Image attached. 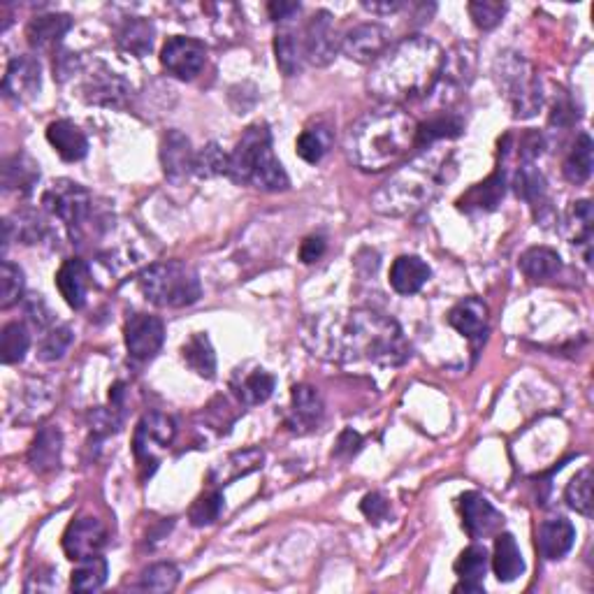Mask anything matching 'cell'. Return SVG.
<instances>
[{
    "label": "cell",
    "instance_id": "cell-60",
    "mask_svg": "<svg viewBox=\"0 0 594 594\" xmlns=\"http://www.w3.org/2000/svg\"><path fill=\"white\" fill-rule=\"evenodd\" d=\"M79 70V59L77 54H70V52H59L54 59V77L59 79V82H65V79L75 75Z\"/></svg>",
    "mask_w": 594,
    "mask_h": 594
},
{
    "label": "cell",
    "instance_id": "cell-14",
    "mask_svg": "<svg viewBox=\"0 0 594 594\" xmlns=\"http://www.w3.org/2000/svg\"><path fill=\"white\" fill-rule=\"evenodd\" d=\"M82 98L96 107H126L128 100L133 98V86L117 72L105 68V65H98L84 79Z\"/></svg>",
    "mask_w": 594,
    "mask_h": 594
},
{
    "label": "cell",
    "instance_id": "cell-31",
    "mask_svg": "<svg viewBox=\"0 0 594 594\" xmlns=\"http://www.w3.org/2000/svg\"><path fill=\"white\" fill-rule=\"evenodd\" d=\"M492 571L499 583H513L525 574V560L520 553L513 534L502 532L495 539V553H492Z\"/></svg>",
    "mask_w": 594,
    "mask_h": 594
},
{
    "label": "cell",
    "instance_id": "cell-10",
    "mask_svg": "<svg viewBox=\"0 0 594 594\" xmlns=\"http://www.w3.org/2000/svg\"><path fill=\"white\" fill-rule=\"evenodd\" d=\"M177 437V423L170 416L161 414V411H151V414L142 416L140 423L135 427L133 437V453L140 465H156L158 453H163L165 448L172 446V441Z\"/></svg>",
    "mask_w": 594,
    "mask_h": 594
},
{
    "label": "cell",
    "instance_id": "cell-27",
    "mask_svg": "<svg viewBox=\"0 0 594 594\" xmlns=\"http://www.w3.org/2000/svg\"><path fill=\"white\" fill-rule=\"evenodd\" d=\"M156 40V28L149 19L142 17H126L117 28V42L123 52L144 59L151 54Z\"/></svg>",
    "mask_w": 594,
    "mask_h": 594
},
{
    "label": "cell",
    "instance_id": "cell-49",
    "mask_svg": "<svg viewBox=\"0 0 594 594\" xmlns=\"http://www.w3.org/2000/svg\"><path fill=\"white\" fill-rule=\"evenodd\" d=\"M228 170V154H223V149L216 142H209L207 147H202L200 154H195V175L202 179H212L219 175H226Z\"/></svg>",
    "mask_w": 594,
    "mask_h": 594
},
{
    "label": "cell",
    "instance_id": "cell-38",
    "mask_svg": "<svg viewBox=\"0 0 594 594\" xmlns=\"http://www.w3.org/2000/svg\"><path fill=\"white\" fill-rule=\"evenodd\" d=\"M181 356L202 379H214L216 376V353L205 332H195L188 337V342L181 346Z\"/></svg>",
    "mask_w": 594,
    "mask_h": 594
},
{
    "label": "cell",
    "instance_id": "cell-3",
    "mask_svg": "<svg viewBox=\"0 0 594 594\" xmlns=\"http://www.w3.org/2000/svg\"><path fill=\"white\" fill-rule=\"evenodd\" d=\"M418 121L397 105H383L360 117L346 133V156L362 172H383L416 147Z\"/></svg>",
    "mask_w": 594,
    "mask_h": 594
},
{
    "label": "cell",
    "instance_id": "cell-48",
    "mask_svg": "<svg viewBox=\"0 0 594 594\" xmlns=\"http://www.w3.org/2000/svg\"><path fill=\"white\" fill-rule=\"evenodd\" d=\"M223 495L219 490H212V492H205V495L195 499V504L191 506V511H188V520H191L193 527H207L219 520L221 511H223Z\"/></svg>",
    "mask_w": 594,
    "mask_h": 594
},
{
    "label": "cell",
    "instance_id": "cell-12",
    "mask_svg": "<svg viewBox=\"0 0 594 594\" xmlns=\"http://www.w3.org/2000/svg\"><path fill=\"white\" fill-rule=\"evenodd\" d=\"M304 61H309L316 68H325L335 61L339 52V38L335 28V17L328 10H318L314 17L307 21L302 35Z\"/></svg>",
    "mask_w": 594,
    "mask_h": 594
},
{
    "label": "cell",
    "instance_id": "cell-54",
    "mask_svg": "<svg viewBox=\"0 0 594 594\" xmlns=\"http://www.w3.org/2000/svg\"><path fill=\"white\" fill-rule=\"evenodd\" d=\"M576 121H578V110L567 98V93H560V98H557L553 105V114H550V126L571 128Z\"/></svg>",
    "mask_w": 594,
    "mask_h": 594
},
{
    "label": "cell",
    "instance_id": "cell-21",
    "mask_svg": "<svg viewBox=\"0 0 594 594\" xmlns=\"http://www.w3.org/2000/svg\"><path fill=\"white\" fill-rule=\"evenodd\" d=\"M56 288L70 309H84L91 288V270L82 258H68L56 272Z\"/></svg>",
    "mask_w": 594,
    "mask_h": 594
},
{
    "label": "cell",
    "instance_id": "cell-46",
    "mask_svg": "<svg viewBox=\"0 0 594 594\" xmlns=\"http://www.w3.org/2000/svg\"><path fill=\"white\" fill-rule=\"evenodd\" d=\"M564 499L567 504L581 516H592V469L585 467L583 472H578L571 478L567 490H564Z\"/></svg>",
    "mask_w": 594,
    "mask_h": 594
},
{
    "label": "cell",
    "instance_id": "cell-35",
    "mask_svg": "<svg viewBox=\"0 0 594 594\" xmlns=\"http://www.w3.org/2000/svg\"><path fill=\"white\" fill-rule=\"evenodd\" d=\"M263 462H265V453L258 451V448H249V451L233 453L226 462H221V465H216L212 469V474H209V481L216 483V485L233 483V481H237L239 476H246V474L256 472V469L263 467Z\"/></svg>",
    "mask_w": 594,
    "mask_h": 594
},
{
    "label": "cell",
    "instance_id": "cell-33",
    "mask_svg": "<svg viewBox=\"0 0 594 594\" xmlns=\"http://www.w3.org/2000/svg\"><path fill=\"white\" fill-rule=\"evenodd\" d=\"M462 130H465V119L453 112H439L434 114L430 121L418 123L416 147L425 149V147H432V144L453 140V137L462 135Z\"/></svg>",
    "mask_w": 594,
    "mask_h": 594
},
{
    "label": "cell",
    "instance_id": "cell-9",
    "mask_svg": "<svg viewBox=\"0 0 594 594\" xmlns=\"http://www.w3.org/2000/svg\"><path fill=\"white\" fill-rule=\"evenodd\" d=\"M476 47L469 42H460L451 52L444 54L441 61L437 84H434L432 93L437 96L441 105H453L462 93L469 89V84L474 82L476 72Z\"/></svg>",
    "mask_w": 594,
    "mask_h": 594
},
{
    "label": "cell",
    "instance_id": "cell-56",
    "mask_svg": "<svg viewBox=\"0 0 594 594\" xmlns=\"http://www.w3.org/2000/svg\"><path fill=\"white\" fill-rule=\"evenodd\" d=\"M543 151V135L536 133V130H530V133H525L520 137V149H518V156L523 163H534L536 158L541 156Z\"/></svg>",
    "mask_w": 594,
    "mask_h": 594
},
{
    "label": "cell",
    "instance_id": "cell-36",
    "mask_svg": "<svg viewBox=\"0 0 594 594\" xmlns=\"http://www.w3.org/2000/svg\"><path fill=\"white\" fill-rule=\"evenodd\" d=\"M520 272L525 274L527 279L532 281H546L553 279L557 272L562 270V258L560 253L548 249V246H532L527 249L518 260Z\"/></svg>",
    "mask_w": 594,
    "mask_h": 594
},
{
    "label": "cell",
    "instance_id": "cell-43",
    "mask_svg": "<svg viewBox=\"0 0 594 594\" xmlns=\"http://www.w3.org/2000/svg\"><path fill=\"white\" fill-rule=\"evenodd\" d=\"M31 349V335L24 323H7L0 332V360L5 365H17Z\"/></svg>",
    "mask_w": 594,
    "mask_h": 594
},
{
    "label": "cell",
    "instance_id": "cell-55",
    "mask_svg": "<svg viewBox=\"0 0 594 594\" xmlns=\"http://www.w3.org/2000/svg\"><path fill=\"white\" fill-rule=\"evenodd\" d=\"M360 511L365 513L369 523H381V520H386L390 506L386 502V497L379 495V492H369V495H365V499H362Z\"/></svg>",
    "mask_w": 594,
    "mask_h": 594
},
{
    "label": "cell",
    "instance_id": "cell-8",
    "mask_svg": "<svg viewBox=\"0 0 594 594\" xmlns=\"http://www.w3.org/2000/svg\"><path fill=\"white\" fill-rule=\"evenodd\" d=\"M42 205L68 228L75 242H82L84 235L91 233L93 195L77 181L56 179L42 195Z\"/></svg>",
    "mask_w": 594,
    "mask_h": 594
},
{
    "label": "cell",
    "instance_id": "cell-26",
    "mask_svg": "<svg viewBox=\"0 0 594 594\" xmlns=\"http://www.w3.org/2000/svg\"><path fill=\"white\" fill-rule=\"evenodd\" d=\"M70 28L72 19L68 14H40L26 26V40L33 49L45 52V49H54L59 45Z\"/></svg>",
    "mask_w": 594,
    "mask_h": 594
},
{
    "label": "cell",
    "instance_id": "cell-42",
    "mask_svg": "<svg viewBox=\"0 0 594 594\" xmlns=\"http://www.w3.org/2000/svg\"><path fill=\"white\" fill-rule=\"evenodd\" d=\"M107 574H110V567L105 557H86V560H79L72 571L70 588L75 592H98L107 583Z\"/></svg>",
    "mask_w": 594,
    "mask_h": 594
},
{
    "label": "cell",
    "instance_id": "cell-39",
    "mask_svg": "<svg viewBox=\"0 0 594 594\" xmlns=\"http://www.w3.org/2000/svg\"><path fill=\"white\" fill-rule=\"evenodd\" d=\"M274 56H277L279 70L286 77L300 75L304 63V47L300 35H295L291 28H284V31L274 35Z\"/></svg>",
    "mask_w": 594,
    "mask_h": 594
},
{
    "label": "cell",
    "instance_id": "cell-18",
    "mask_svg": "<svg viewBox=\"0 0 594 594\" xmlns=\"http://www.w3.org/2000/svg\"><path fill=\"white\" fill-rule=\"evenodd\" d=\"M460 511H462V527L469 534V539H488L495 536L504 527V516L499 513L488 497L481 492H465L460 497Z\"/></svg>",
    "mask_w": 594,
    "mask_h": 594
},
{
    "label": "cell",
    "instance_id": "cell-16",
    "mask_svg": "<svg viewBox=\"0 0 594 594\" xmlns=\"http://www.w3.org/2000/svg\"><path fill=\"white\" fill-rule=\"evenodd\" d=\"M105 546H107V527L93 516L72 520L68 530L63 532V553L75 562L100 555Z\"/></svg>",
    "mask_w": 594,
    "mask_h": 594
},
{
    "label": "cell",
    "instance_id": "cell-23",
    "mask_svg": "<svg viewBox=\"0 0 594 594\" xmlns=\"http://www.w3.org/2000/svg\"><path fill=\"white\" fill-rule=\"evenodd\" d=\"M488 562V550L481 543H472V546L462 550L458 560H455V574L460 576V583L455 585L453 592L483 594V578L485 571H488Z\"/></svg>",
    "mask_w": 594,
    "mask_h": 594
},
{
    "label": "cell",
    "instance_id": "cell-52",
    "mask_svg": "<svg viewBox=\"0 0 594 594\" xmlns=\"http://www.w3.org/2000/svg\"><path fill=\"white\" fill-rule=\"evenodd\" d=\"M121 409L112 407V409H93L89 414V425H91V432L98 434V437H107V434L112 432H119L121 430V423L123 418L119 414Z\"/></svg>",
    "mask_w": 594,
    "mask_h": 594
},
{
    "label": "cell",
    "instance_id": "cell-53",
    "mask_svg": "<svg viewBox=\"0 0 594 594\" xmlns=\"http://www.w3.org/2000/svg\"><path fill=\"white\" fill-rule=\"evenodd\" d=\"M17 239L24 244H35L40 242L42 235H45V223L38 214L33 212H24L19 214V223H17Z\"/></svg>",
    "mask_w": 594,
    "mask_h": 594
},
{
    "label": "cell",
    "instance_id": "cell-50",
    "mask_svg": "<svg viewBox=\"0 0 594 594\" xmlns=\"http://www.w3.org/2000/svg\"><path fill=\"white\" fill-rule=\"evenodd\" d=\"M72 339H75V335H72L68 325H52L40 342V360L45 362L61 360L65 353H68Z\"/></svg>",
    "mask_w": 594,
    "mask_h": 594
},
{
    "label": "cell",
    "instance_id": "cell-7",
    "mask_svg": "<svg viewBox=\"0 0 594 594\" xmlns=\"http://www.w3.org/2000/svg\"><path fill=\"white\" fill-rule=\"evenodd\" d=\"M495 75L499 89L509 100L513 119H532L543 105L541 79L534 65L518 52H504L495 61Z\"/></svg>",
    "mask_w": 594,
    "mask_h": 594
},
{
    "label": "cell",
    "instance_id": "cell-57",
    "mask_svg": "<svg viewBox=\"0 0 594 594\" xmlns=\"http://www.w3.org/2000/svg\"><path fill=\"white\" fill-rule=\"evenodd\" d=\"M26 316H28V321H31L35 325V328H40V330H45V328H49V325L54 323L52 311L47 309V304L42 302L40 295H35L33 300L26 304Z\"/></svg>",
    "mask_w": 594,
    "mask_h": 594
},
{
    "label": "cell",
    "instance_id": "cell-58",
    "mask_svg": "<svg viewBox=\"0 0 594 594\" xmlns=\"http://www.w3.org/2000/svg\"><path fill=\"white\" fill-rule=\"evenodd\" d=\"M360 446H362L360 434L353 432V430H344L342 434H339L335 453H332V455H335V458H353V455L360 451Z\"/></svg>",
    "mask_w": 594,
    "mask_h": 594
},
{
    "label": "cell",
    "instance_id": "cell-41",
    "mask_svg": "<svg viewBox=\"0 0 594 594\" xmlns=\"http://www.w3.org/2000/svg\"><path fill=\"white\" fill-rule=\"evenodd\" d=\"M274 386H277V379L265 369H253L251 374H246L242 381L235 386V393L239 402L244 407H256V404H263L272 397Z\"/></svg>",
    "mask_w": 594,
    "mask_h": 594
},
{
    "label": "cell",
    "instance_id": "cell-20",
    "mask_svg": "<svg viewBox=\"0 0 594 594\" xmlns=\"http://www.w3.org/2000/svg\"><path fill=\"white\" fill-rule=\"evenodd\" d=\"M325 414L323 397L314 386L300 383L291 393V407L286 414V427L293 434H309L321 425Z\"/></svg>",
    "mask_w": 594,
    "mask_h": 594
},
{
    "label": "cell",
    "instance_id": "cell-45",
    "mask_svg": "<svg viewBox=\"0 0 594 594\" xmlns=\"http://www.w3.org/2000/svg\"><path fill=\"white\" fill-rule=\"evenodd\" d=\"M179 569L172 562H158L144 569L137 578V590L144 592H172L179 585Z\"/></svg>",
    "mask_w": 594,
    "mask_h": 594
},
{
    "label": "cell",
    "instance_id": "cell-25",
    "mask_svg": "<svg viewBox=\"0 0 594 594\" xmlns=\"http://www.w3.org/2000/svg\"><path fill=\"white\" fill-rule=\"evenodd\" d=\"M576 541V527L571 525L567 518H550L539 527V553L546 557V560L555 562L562 560L564 555L574 548Z\"/></svg>",
    "mask_w": 594,
    "mask_h": 594
},
{
    "label": "cell",
    "instance_id": "cell-62",
    "mask_svg": "<svg viewBox=\"0 0 594 594\" xmlns=\"http://www.w3.org/2000/svg\"><path fill=\"white\" fill-rule=\"evenodd\" d=\"M362 7L372 14H395L402 10L404 3H400V0H383V3H376V0H372V3H369V0H362Z\"/></svg>",
    "mask_w": 594,
    "mask_h": 594
},
{
    "label": "cell",
    "instance_id": "cell-32",
    "mask_svg": "<svg viewBox=\"0 0 594 594\" xmlns=\"http://www.w3.org/2000/svg\"><path fill=\"white\" fill-rule=\"evenodd\" d=\"M504 191H506L504 170L499 168L497 172H492L488 179L481 181V184L469 188V191L458 200V207L465 209V212H472V209L492 212V209H497L499 202H502Z\"/></svg>",
    "mask_w": 594,
    "mask_h": 594
},
{
    "label": "cell",
    "instance_id": "cell-37",
    "mask_svg": "<svg viewBox=\"0 0 594 594\" xmlns=\"http://www.w3.org/2000/svg\"><path fill=\"white\" fill-rule=\"evenodd\" d=\"M592 151H594L592 137L588 133L578 135L574 147H571L567 158H564V165H562L564 179L576 186L585 184V181L592 177V165H594Z\"/></svg>",
    "mask_w": 594,
    "mask_h": 594
},
{
    "label": "cell",
    "instance_id": "cell-2",
    "mask_svg": "<svg viewBox=\"0 0 594 594\" xmlns=\"http://www.w3.org/2000/svg\"><path fill=\"white\" fill-rule=\"evenodd\" d=\"M444 52L432 38L411 35L390 45L386 54L372 65L367 89L386 105H402L430 96L437 84Z\"/></svg>",
    "mask_w": 594,
    "mask_h": 594
},
{
    "label": "cell",
    "instance_id": "cell-59",
    "mask_svg": "<svg viewBox=\"0 0 594 594\" xmlns=\"http://www.w3.org/2000/svg\"><path fill=\"white\" fill-rule=\"evenodd\" d=\"M323 253H325V237H321V235L307 237L300 246V260H302V263H307V265L316 263V260H321Z\"/></svg>",
    "mask_w": 594,
    "mask_h": 594
},
{
    "label": "cell",
    "instance_id": "cell-17",
    "mask_svg": "<svg viewBox=\"0 0 594 594\" xmlns=\"http://www.w3.org/2000/svg\"><path fill=\"white\" fill-rule=\"evenodd\" d=\"M42 86V68L40 61L31 54L14 56L7 63L5 77H3V96L12 103H28L40 93Z\"/></svg>",
    "mask_w": 594,
    "mask_h": 594
},
{
    "label": "cell",
    "instance_id": "cell-47",
    "mask_svg": "<svg viewBox=\"0 0 594 594\" xmlns=\"http://www.w3.org/2000/svg\"><path fill=\"white\" fill-rule=\"evenodd\" d=\"M24 272H21L19 265L10 263V260H3L0 265V309H10L12 304H17L24 295Z\"/></svg>",
    "mask_w": 594,
    "mask_h": 594
},
{
    "label": "cell",
    "instance_id": "cell-24",
    "mask_svg": "<svg viewBox=\"0 0 594 594\" xmlns=\"http://www.w3.org/2000/svg\"><path fill=\"white\" fill-rule=\"evenodd\" d=\"M47 140L65 163H77L89 154V140H86L84 130L68 119L49 123Z\"/></svg>",
    "mask_w": 594,
    "mask_h": 594
},
{
    "label": "cell",
    "instance_id": "cell-11",
    "mask_svg": "<svg viewBox=\"0 0 594 594\" xmlns=\"http://www.w3.org/2000/svg\"><path fill=\"white\" fill-rule=\"evenodd\" d=\"M390 31L381 24H358L344 33L339 49L349 61L374 65L390 49Z\"/></svg>",
    "mask_w": 594,
    "mask_h": 594
},
{
    "label": "cell",
    "instance_id": "cell-40",
    "mask_svg": "<svg viewBox=\"0 0 594 594\" xmlns=\"http://www.w3.org/2000/svg\"><path fill=\"white\" fill-rule=\"evenodd\" d=\"M513 188H516L518 198L530 202L534 209L548 205L546 177L541 175L539 168H534V163H520V168L516 170V177H513Z\"/></svg>",
    "mask_w": 594,
    "mask_h": 594
},
{
    "label": "cell",
    "instance_id": "cell-5",
    "mask_svg": "<svg viewBox=\"0 0 594 594\" xmlns=\"http://www.w3.org/2000/svg\"><path fill=\"white\" fill-rule=\"evenodd\" d=\"M226 175L239 186H251L265 193H279L291 186L284 165L274 156L267 123H253L244 130L233 154H228Z\"/></svg>",
    "mask_w": 594,
    "mask_h": 594
},
{
    "label": "cell",
    "instance_id": "cell-30",
    "mask_svg": "<svg viewBox=\"0 0 594 594\" xmlns=\"http://www.w3.org/2000/svg\"><path fill=\"white\" fill-rule=\"evenodd\" d=\"M40 181V165L28 154H14L3 165V191L31 195L35 184Z\"/></svg>",
    "mask_w": 594,
    "mask_h": 594
},
{
    "label": "cell",
    "instance_id": "cell-19",
    "mask_svg": "<svg viewBox=\"0 0 594 594\" xmlns=\"http://www.w3.org/2000/svg\"><path fill=\"white\" fill-rule=\"evenodd\" d=\"M161 168L172 184H184L195 170V151L181 130H168L161 140Z\"/></svg>",
    "mask_w": 594,
    "mask_h": 594
},
{
    "label": "cell",
    "instance_id": "cell-13",
    "mask_svg": "<svg viewBox=\"0 0 594 594\" xmlns=\"http://www.w3.org/2000/svg\"><path fill=\"white\" fill-rule=\"evenodd\" d=\"M205 63L207 47L195 38L175 35L161 49V65L168 70V75L181 79V82H191L198 77L205 70Z\"/></svg>",
    "mask_w": 594,
    "mask_h": 594
},
{
    "label": "cell",
    "instance_id": "cell-1",
    "mask_svg": "<svg viewBox=\"0 0 594 594\" xmlns=\"http://www.w3.org/2000/svg\"><path fill=\"white\" fill-rule=\"evenodd\" d=\"M302 342L316 358L342 365L365 360L379 367H400L411 358L400 323L374 309L311 316L302 325Z\"/></svg>",
    "mask_w": 594,
    "mask_h": 594
},
{
    "label": "cell",
    "instance_id": "cell-29",
    "mask_svg": "<svg viewBox=\"0 0 594 594\" xmlns=\"http://www.w3.org/2000/svg\"><path fill=\"white\" fill-rule=\"evenodd\" d=\"M448 323L462 337L478 339L485 332V325H488V304L478 300V297H465L448 311Z\"/></svg>",
    "mask_w": 594,
    "mask_h": 594
},
{
    "label": "cell",
    "instance_id": "cell-15",
    "mask_svg": "<svg viewBox=\"0 0 594 594\" xmlns=\"http://www.w3.org/2000/svg\"><path fill=\"white\" fill-rule=\"evenodd\" d=\"M123 339H126L130 358L147 362L156 358V353L163 349L165 325L158 316L135 314L128 318L126 328H123Z\"/></svg>",
    "mask_w": 594,
    "mask_h": 594
},
{
    "label": "cell",
    "instance_id": "cell-28",
    "mask_svg": "<svg viewBox=\"0 0 594 594\" xmlns=\"http://www.w3.org/2000/svg\"><path fill=\"white\" fill-rule=\"evenodd\" d=\"M430 277V265L418 256H400L390 267V286L400 295H416Z\"/></svg>",
    "mask_w": 594,
    "mask_h": 594
},
{
    "label": "cell",
    "instance_id": "cell-44",
    "mask_svg": "<svg viewBox=\"0 0 594 594\" xmlns=\"http://www.w3.org/2000/svg\"><path fill=\"white\" fill-rule=\"evenodd\" d=\"M330 144H332L330 130L325 126H316V128L302 130L300 137H297V142H295V149H297V156H300L304 163L316 165V163H321V158L325 154H328Z\"/></svg>",
    "mask_w": 594,
    "mask_h": 594
},
{
    "label": "cell",
    "instance_id": "cell-4",
    "mask_svg": "<svg viewBox=\"0 0 594 594\" xmlns=\"http://www.w3.org/2000/svg\"><path fill=\"white\" fill-rule=\"evenodd\" d=\"M383 184L372 198V209L383 216H411L430 205L455 175L451 149L432 144Z\"/></svg>",
    "mask_w": 594,
    "mask_h": 594
},
{
    "label": "cell",
    "instance_id": "cell-6",
    "mask_svg": "<svg viewBox=\"0 0 594 594\" xmlns=\"http://www.w3.org/2000/svg\"><path fill=\"white\" fill-rule=\"evenodd\" d=\"M137 284L151 304L163 309L191 307L202 297L198 272L181 260H165V263L144 267Z\"/></svg>",
    "mask_w": 594,
    "mask_h": 594
},
{
    "label": "cell",
    "instance_id": "cell-61",
    "mask_svg": "<svg viewBox=\"0 0 594 594\" xmlns=\"http://www.w3.org/2000/svg\"><path fill=\"white\" fill-rule=\"evenodd\" d=\"M267 12H270V19L274 21H286L291 19L293 14L300 12V3H286V0H272L267 5Z\"/></svg>",
    "mask_w": 594,
    "mask_h": 594
},
{
    "label": "cell",
    "instance_id": "cell-22",
    "mask_svg": "<svg viewBox=\"0 0 594 594\" xmlns=\"http://www.w3.org/2000/svg\"><path fill=\"white\" fill-rule=\"evenodd\" d=\"M63 453V434L59 427H42L35 434L31 448H28V465L35 474H52L61 467Z\"/></svg>",
    "mask_w": 594,
    "mask_h": 594
},
{
    "label": "cell",
    "instance_id": "cell-34",
    "mask_svg": "<svg viewBox=\"0 0 594 594\" xmlns=\"http://www.w3.org/2000/svg\"><path fill=\"white\" fill-rule=\"evenodd\" d=\"M592 226H594V209L590 200L571 202L567 216H564V233L567 239L576 246H585V260L590 263V244H592Z\"/></svg>",
    "mask_w": 594,
    "mask_h": 594
},
{
    "label": "cell",
    "instance_id": "cell-51",
    "mask_svg": "<svg viewBox=\"0 0 594 594\" xmlns=\"http://www.w3.org/2000/svg\"><path fill=\"white\" fill-rule=\"evenodd\" d=\"M469 14H472L474 24L481 28V31H492L502 24L506 5L504 3H492V0H474V3L467 5Z\"/></svg>",
    "mask_w": 594,
    "mask_h": 594
}]
</instances>
